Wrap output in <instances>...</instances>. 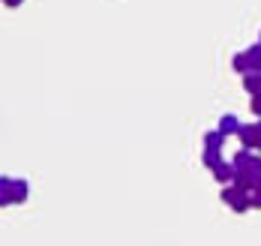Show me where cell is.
<instances>
[{
	"mask_svg": "<svg viewBox=\"0 0 261 246\" xmlns=\"http://www.w3.org/2000/svg\"><path fill=\"white\" fill-rule=\"evenodd\" d=\"M231 165H234V171H240V174H249V177H258L261 180V156L258 153L240 147V153L234 156V162Z\"/></svg>",
	"mask_w": 261,
	"mask_h": 246,
	"instance_id": "obj_1",
	"label": "cell"
},
{
	"mask_svg": "<svg viewBox=\"0 0 261 246\" xmlns=\"http://www.w3.org/2000/svg\"><path fill=\"white\" fill-rule=\"evenodd\" d=\"M222 201H225L231 210H237V213H246V210L252 207V201H249V192L237 189V186H225V189H222Z\"/></svg>",
	"mask_w": 261,
	"mask_h": 246,
	"instance_id": "obj_2",
	"label": "cell"
},
{
	"mask_svg": "<svg viewBox=\"0 0 261 246\" xmlns=\"http://www.w3.org/2000/svg\"><path fill=\"white\" fill-rule=\"evenodd\" d=\"M237 138H240L243 150H252V147H258V144H261V129H258V123H240V132H237Z\"/></svg>",
	"mask_w": 261,
	"mask_h": 246,
	"instance_id": "obj_3",
	"label": "cell"
},
{
	"mask_svg": "<svg viewBox=\"0 0 261 246\" xmlns=\"http://www.w3.org/2000/svg\"><path fill=\"white\" fill-rule=\"evenodd\" d=\"M243 54H246V63H249V75H261V45L246 48Z\"/></svg>",
	"mask_w": 261,
	"mask_h": 246,
	"instance_id": "obj_4",
	"label": "cell"
},
{
	"mask_svg": "<svg viewBox=\"0 0 261 246\" xmlns=\"http://www.w3.org/2000/svg\"><path fill=\"white\" fill-rule=\"evenodd\" d=\"M222 144H225V135H222L219 129H210L207 135H204V150H216V153H222Z\"/></svg>",
	"mask_w": 261,
	"mask_h": 246,
	"instance_id": "obj_5",
	"label": "cell"
},
{
	"mask_svg": "<svg viewBox=\"0 0 261 246\" xmlns=\"http://www.w3.org/2000/svg\"><path fill=\"white\" fill-rule=\"evenodd\" d=\"M213 177H216L219 183H228V186H231V180H234V165L219 162L216 168H213Z\"/></svg>",
	"mask_w": 261,
	"mask_h": 246,
	"instance_id": "obj_6",
	"label": "cell"
},
{
	"mask_svg": "<svg viewBox=\"0 0 261 246\" xmlns=\"http://www.w3.org/2000/svg\"><path fill=\"white\" fill-rule=\"evenodd\" d=\"M27 195H30V183L27 180H12V204L27 201Z\"/></svg>",
	"mask_w": 261,
	"mask_h": 246,
	"instance_id": "obj_7",
	"label": "cell"
},
{
	"mask_svg": "<svg viewBox=\"0 0 261 246\" xmlns=\"http://www.w3.org/2000/svg\"><path fill=\"white\" fill-rule=\"evenodd\" d=\"M219 132H222V135H237V132H240V123H237L234 114H225V117L219 120Z\"/></svg>",
	"mask_w": 261,
	"mask_h": 246,
	"instance_id": "obj_8",
	"label": "cell"
},
{
	"mask_svg": "<svg viewBox=\"0 0 261 246\" xmlns=\"http://www.w3.org/2000/svg\"><path fill=\"white\" fill-rule=\"evenodd\" d=\"M12 204V177H0V207Z\"/></svg>",
	"mask_w": 261,
	"mask_h": 246,
	"instance_id": "obj_9",
	"label": "cell"
},
{
	"mask_svg": "<svg viewBox=\"0 0 261 246\" xmlns=\"http://www.w3.org/2000/svg\"><path fill=\"white\" fill-rule=\"evenodd\" d=\"M243 87H246L252 96H261V75H246V78H243Z\"/></svg>",
	"mask_w": 261,
	"mask_h": 246,
	"instance_id": "obj_10",
	"label": "cell"
},
{
	"mask_svg": "<svg viewBox=\"0 0 261 246\" xmlns=\"http://www.w3.org/2000/svg\"><path fill=\"white\" fill-rule=\"evenodd\" d=\"M231 66H234V72H240L243 78L249 75V63H246V54L240 51V54H234V60H231Z\"/></svg>",
	"mask_w": 261,
	"mask_h": 246,
	"instance_id": "obj_11",
	"label": "cell"
},
{
	"mask_svg": "<svg viewBox=\"0 0 261 246\" xmlns=\"http://www.w3.org/2000/svg\"><path fill=\"white\" fill-rule=\"evenodd\" d=\"M219 162H222V153H216V150H204V165H207L210 171H213Z\"/></svg>",
	"mask_w": 261,
	"mask_h": 246,
	"instance_id": "obj_12",
	"label": "cell"
},
{
	"mask_svg": "<svg viewBox=\"0 0 261 246\" xmlns=\"http://www.w3.org/2000/svg\"><path fill=\"white\" fill-rule=\"evenodd\" d=\"M249 201H252V207H261V183L249 192Z\"/></svg>",
	"mask_w": 261,
	"mask_h": 246,
	"instance_id": "obj_13",
	"label": "cell"
},
{
	"mask_svg": "<svg viewBox=\"0 0 261 246\" xmlns=\"http://www.w3.org/2000/svg\"><path fill=\"white\" fill-rule=\"evenodd\" d=\"M252 114L261 117V96H252Z\"/></svg>",
	"mask_w": 261,
	"mask_h": 246,
	"instance_id": "obj_14",
	"label": "cell"
},
{
	"mask_svg": "<svg viewBox=\"0 0 261 246\" xmlns=\"http://www.w3.org/2000/svg\"><path fill=\"white\" fill-rule=\"evenodd\" d=\"M258 150H261V144H258Z\"/></svg>",
	"mask_w": 261,
	"mask_h": 246,
	"instance_id": "obj_15",
	"label": "cell"
},
{
	"mask_svg": "<svg viewBox=\"0 0 261 246\" xmlns=\"http://www.w3.org/2000/svg\"><path fill=\"white\" fill-rule=\"evenodd\" d=\"M258 45H261V42H258Z\"/></svg>",
	"mask_w": 261,
	"mask_h": 246,
	"instance_id": "obj_16",
	"label": "cell"
}]
</instances>
